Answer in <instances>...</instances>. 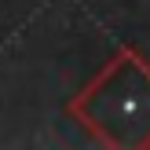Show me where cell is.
<instances>
[{
  "instance_id": "obj_1",
  "label": "cell",
  "mask_w": 150,
  "mask_h": 150,
  "mask_svg": "<svg viewBox=\"0 0 150 150\" xmlns=\"http://www.w3.org/2000/svg\"><path fill=\"white\" fill-rule=\"evenodd\" d=\"M70 114L110 146H150V66L136 51H121Z\"/></svg>"
}]
</instances>
